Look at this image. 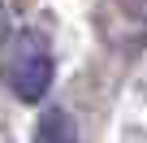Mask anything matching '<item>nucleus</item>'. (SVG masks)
I'll return each mask as SVG.
<instances>
[{"label":"nucleus","mask_w":147,"mask_h":143,"mask_svg":"<svg viewBox=\"0 0 147 143\" xmlns=\"http://www.w3.org/2000/svg\"><path fill=\"white\" fill-rule=\"evenodd\" d=\"M48 87H52V56H48V52L26 56V61L18 65V74H13V91H18V100H22V104H35V100L48 96Z\"/></svg>","instance_id":"f257e3e1"},{"label":"nucleus","mask_w":147,"mask_h":143,"mask_svg":"<svg viewBox=\"0 0 147 143\" xmlns=\"http://www.w3.org/2000/svg\"><path fill=\"white\" fill-rule=\"evenodd\" d=\"M39 143H78V121L65 108H48L39 117Z\"/></svg>","instance_id":"f03ea898"}]
</instances>
